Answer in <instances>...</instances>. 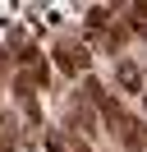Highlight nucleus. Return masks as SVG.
Segmentation results:
<instances>
[{"label":"nucleus","mask_w":147,"mask_h":152,"mask_svg":"<svg viewBox=\"0 0 147 152\" xmlns=\"http://www.w3.org/2000/svg\"><path fill=\"white\" fill-rule=\"evenodd\" d=\"M55 60H60L64 74H83V69H87V51H83V46H69V42H60Z\"/></svg>","instance_id":"f257e3e1"},{"label":"nucleus","mask_w":147,"mask_h":152,"mask_svg":"<svg viewBox=\"0 0 147 152\" xmlns=\"http://www.w3.org/2000/svg\"><path fill=\"white\" fill-rule=\"evenodd\" d=\"M119 83H124V92H143V69L133 60H119Z\"/></svg>","instance_id":"f03ea898"},{"label":"nucleus","mask_w":147,"mask_h":152,"mask_svg":"<svg viewBox=\"0 0 147 152\" xmlns=\"http://www.w3.org/2000/svg\"><path fill=\"white\" fill-rule=\"evenodd\" d=\"M46 148H51V152H87L78 138H69V134H51V138H46Z\"/></svg>","instance_id":"7ed1b4c3"}]
</instances>
